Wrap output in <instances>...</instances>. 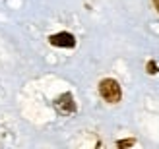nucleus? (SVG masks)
Here are the masks:
<instances>
[{
    "label": "nucleus",
    "mask_w": 159,
    "mask_h": 149,
    "mask_svg": "<svg viewBox=\"0 0 159 149\" xmlns=\"http://www.w3.org/2000/svg\"><path fill=\"white\" fill-rule=\"evenodd\" d=\"M99 93H101V97L111 105H115V103H118V101L122 99L120 83L116 80H113V77H107V80H103L99 83Z\"/></svg>",
    "instance_id": "obj_1"
},
{
    "label": "nucleus",
    "mask_w": 159,
    "mask_h": 149,
    "mask_svg": "<svg viewBox=\"0 0 159 149\" xmlns=\"http://www.w3.org/2000/svg\"><path fill=\"white\" fill-rule=\"evenodd\" d=\"M49 43L52 46H62V49H72L76 46V37L68 31H62V33H54L49 37Z\"/></svg>",
    "instance_id": "obj_2"
},
{
    "label": "nucleus",
    "mask_w": 159,
    "mask_h": 149,
    "mask_svg": "<svg viewBox=\"0 0 159 149\" xmlns=\"http://www.w3.org/2000/svg\"><path fill=\"white\" fill-rule=\"evenodd\" d=\"M57 108L62 114H72L76 112V101L72 97V93H64L57 99Z\"/></svg>",
    "instance_id": "obj_3"
},
{
    "label": "nucleus",
    "mask_w": 159,
    "mask_h": 149,
    "mask_svg": "<svg viewBox=\"0 0 159 149\" xmlns=\"http://www.w3.org/2000/svg\"><path fill=\"white\" fill-rule=\"evenodd\" d=\"M146 70H148V74H159V68H157V64H155V62L153 60H149L148 62V64H146Z\"/></svg>",
    "instance_id": "obj_4"
},
{
    "label": "nucleus",
    "mask_w": 159,
    "mask_h": 149,
    "mask_svg": "<svg viewBox=\"0 0 159 149\" xmlns=\"http://www.w3.org/2000/svg\"><path fill=\"white\" fill-rule=\"evenodd\" d=\"M136 142H134V139H122V142H118L116 145L118 147H130V145H134Z\"/></svg>",
    "instance_id": "obj_5"
},
{
    "label": "nucleus",
    "mask_w": 159,
    "mask_h": 149,
    "mask_svg": "<svg viewBox=\"0 0 159 149\" xmlns=\"http://www.w3.org/2000/svg\"><path fill=\"white\" fill-rule=\"evenodd\" d=\"M153 6H155V10L159 12V0H153Z\"/></svg>",
    "instance_id": "obj_6"
}]
</instances>
